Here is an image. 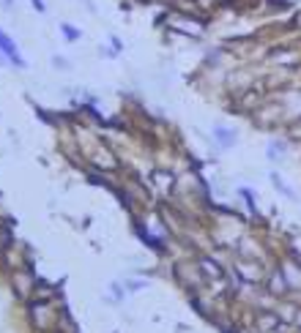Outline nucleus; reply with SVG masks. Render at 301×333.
<instances>
[{
	"label": "nucleus",
	"mask_w": 301,
	"mask_h": 333,
	"mask_svg": "<svg viewBox=\"0 0 301 333\" xmlns=\"http://www.w3.org/2000/svg\"><path fill=\"white\" fill-rule=\"evenodd\" d=\"M0 49H3V52H6V55L11 57V60H14V63H17V66H25V63H22V57L17 55V47H14V41H11L8 36H3V33H0Z\"/></svg>",
	"instance_id": "f257e3e1"
},
{
	"label": "nucleus",
	"mask_w": 301,
	"mask_h": 333,
	"mask_svg": "<svg viewBox=\"0 0 301 333\" xmlns=\"http://www.w3.org/2000/svg\"><path fill=\"white\" fill-rule=\"evenodd\" d=\"M217 139L222 142V145H233V142H236L233 131H224V129H217Z\"/></svg>",
	"instance_id": "f03ea898"
},
{
	"label": "nucleus",
	"mask_w": 301,
	"mask_h": 333,
	"mask_svg": "<svg viewBox=\"0 0 301 333\" xmlns=\"http://www.w3.org/2000/svg\"><path fill=\"white\" fill-rule=\"evenodd\" d=\"M63 33H66V38H77V33H74L71 28H63Z\"/></svg>",
	"instance_id": "7ed1b4c3"
}]
</instances>
